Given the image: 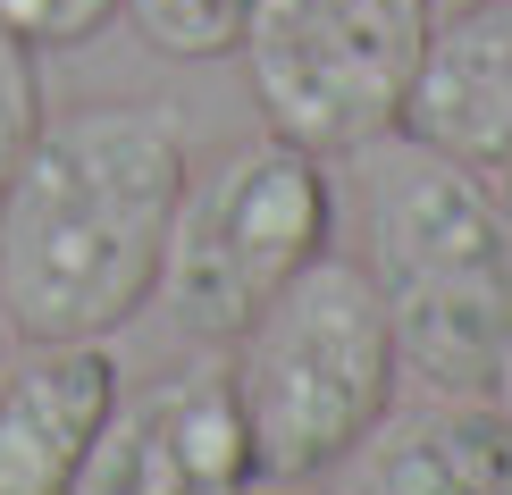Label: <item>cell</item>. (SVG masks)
I'll return each instance as SVG.
<instances>
[{
    "label": "cell",
    "instance_id": "1",
    "mask_svg": "<svg viewBox=\"0 0 512 495\" xmlns=\"http://www.w3.org/2000/svg\"><path fill=\"white\" fill-rule=\"evenodd\" d=\"M185 177V118L160 101H84L42 118L0 185V311L9 336H110L160 294Z\"/></svg>",
    "mask_w": 512,
    "mask_h": 495
},
{
    "label": "cell",
    "instance_id": "2",
    "mask_svg": "<svg viewBox=\"0 0 512 495\" xmlns=\"http://www.w3.org/2000/svg\"><path fill=\"white\" fill-rule=\"evenodd\" d=\"M361 235L403 370L437 395H487L512 353V210L496 177L429 152L420 135L361 143Z\"/></svg>",
    "mask_w": 512,
    "mask_h": 495
},
{
    "label": "cell",
    "instance_id": "3",
    "mask_svg": "<svg viewBox=\"0 0 512 495\" xmlns=\"http://www.w3.org/2000/svg\"><path fill=\"white\" fill-rule=\"evenodd\" d=\"M227 378H236L261 479H319V470H336L387 420V403L403 386V353H395V328H387V303H378L370 269L319 252L236 336V370Z\"/></svg>",
    "mask_w": 512,
    "mask_h": 495
},
{
    "label": "cell",
    "instance_id": "4",
    "mask_svg": "<svg viewBox=\"0 0 512 495\" xmlns=\"http://www.w3.org/2000/svg\"><path fill=\"white\" fill-rule=\"evenodd\" d=\"M336 235L328 160L286 135L227 143L202 177H185L177 227L160 261V303L194 344H236L277 286H294Z\"/></svg>",
    "mask_w": 512,
    "mask_h": 495
},
{
    "label": "cell",
    "instance_id": "5",
    "mask_svg": "<svg viewBox=\"0 0 512 495\" xmlns=\"http://www.w3.org/2000/svg\"><path fill=\"white\" fill-rule=\"evenodd\" d=\"M429 26V0H252L236 59L269 135L319 160H353L403 126Z\"/></svg>",
    "mask_w": 512,
    "mask_h": 495
},
{
    "label": "cell",
    "instance_id": "6",
    "mask_svg": "<svg viewBox=\"0 0 512 495\" xmlns=\"http://www.w3.org/2000/svg\"><path fill=\"white\" fill-rule=\"evenodd\" d=\"M261 454L227 370H168L110 403L93 454L76 470V495H252Z\"/></svg>",
    "mask_w": 512,
    "mask_h": 495
},
{
    "label": "cell",
    "instance_id": "7",
    "mask_svg": "<svg viewBox=\"0 0 512 495\" xmlns=\"http://www.w3.org/2000/svg\"><path fill=\"white\" fill-rule=\"evenodd\" d=\"M118 403V361L101 336L34 344L0 361V495H76L101 420Z\"/></svg>",
    "mask_w": 512,
    "mask_h": 495
},
{
    "label": "cell",
    "instance_id": "8",
    "mask_svg": "<svg viewBox=\"0 0 512 495\" xmlns=\"http://www.w3.org/2000/svg\"><path fill=\"white\" fill-rule=\"evenodd\" d=\"M403 135L479 177H512V0H471L429 26Z\"/></svg>",
    "mask_w": 512,
    "mask_h": 495
},
{
    "label": "cell",
    "instance_id": "9",
    "mask_svg": "<svg viewBox=\"0 0 512 495\" xmlns=\"http://www.w3.org/2000/svg\"><path fill=\"white\" fill-rule=\"evenodd\" d=\"M353 495H512V420L487 395L387 403L353 445Z\"/></svg>",
    "mask_w": 512,
    "mask_h": 495
},
{
    "label": "cell",
    "instance_id": "10",
    "mask_svg": "<svg viewBox=\"0 0 512 495\" xmlns=\"http://www.w3.org/2000/svg\"><path fill=\"white\" fill-rule=\"evenodd\" d=\"M126 17L160 59H227L252 26V0H126Z\"/></svg>",
    "mask_w": 512,
    "mask_h": 495
},
{
    "label": "cell",
    "instance_id": "11",
    "mask_svg": "<svg viewBox=\"0 0 512 495\" xmlns=\"http://www.w3.org/2000/svg\"><path fill=\"white\" fill-rule=\"evenodd\" d=\"M42 126V68H34V42L0 17V185H9V168L26 160Z\"/></svg>",
    "mask_w": 512,
    "mask_h": 495
},
{
    "label": "cell",
    "instance_id": "12",
    "mask_svg": "<svg viewBox=\"0 0 512 495\" xmlns=\"http://www.w3.org/2000/svg\"><path fill=\"white\" fill-rule=\"evenodd\" d=\"M0 17H9L34 51H76V42H93L110 17H126V0H0Z\"/></svg>",
    "mask_w": 512,
    "mask_h": 495
},
{
    "label": "cell",
    "instance_id": "13",
    "mask_svg": "<svg viewBox=\"0 0 512 495\" xmlns=\"http://www.w3.org/2000/svg\"><path fill=\"white\" fill-rule=\"evenodd\" d=\"M487 403H496V412H504V420H512V353H504V361H496V378H487Z\"/></svg>",
    "mask_w": 512,
    "mask_h": 495
},
{
    "label": "cell",
    "instance_id": "14",
    "mask_svg": "<svg viewBox=\"0 0 512 495\" xmlns=\"http://www.w3.org/2000/svg\"><path fill=\"white\" fill-rule=\"evenodd\" d=\"M269 495H303V479H269Z\"/></svg>",
    "mask_w": 512,
    "mask_h": 495
},
{
    "label": "cell",
    "instance_id": "15",
    "mask_svg": "<svg viewBox=\"0 0 512 495\" xmlns=\"http://www.w3.org/2000/svg\"><path fill=\"white\" fill-rule=\"evenodd\" d=\"M0 361H9V311H0Z\"/></svg>",
    "mask_w": 512,
    "mask_h": 495
},
{
    "label": "cell",
    "instance_id": "16",
    "mask_svg": "<svg viewBox=\"0 0 512 495\" xmlns=\"http://www.w3.org/2000/svg\"><path fill=\"white\" fill-rule=\"evenodd\" d=\"M429 9H437V17H445V9H471V0H429Z\"/></svg>",
    "mask_w": 512,
    "mask_h": 495
}]
</instances>
